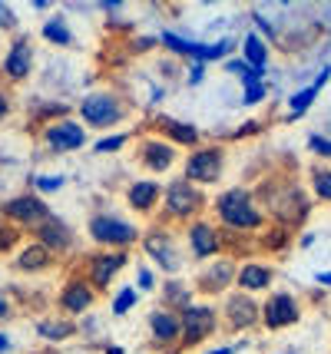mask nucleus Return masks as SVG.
I'll use <instances>...</instances> for the list:
<instances>
[{"label":"nucleus","instance_id":"f257e3e1","mask_svg":"<svg viewBox=\"0 0 331 354\" xmlns=\"http://www.w3.org/2000/svg\"><path fill=\"white\" fill-rule=\"evenodd\" d=\"M212 209H216V216L225 229L232 232H255L262 229V209H258V202L249 189H242V185H232V189H222L216 202H212Z\"/></svg>","mask_w":331,"mask_h":354},{"label":"nucleus","instance_id":"f03ea898","mask_svg":"<svg viewBox=\"0 0 331 354\" xmlns=\"http://www.w3.org/2000/svg\"><path fill=\"white\" fill-rule=\"evenodd\" d=\"M159 202H162V218H166V225H173V222L189 225V222H196V218L202 216L205 205H209V199H205L202 189H196L192 183H186L182 176L166 183L162 199Z\"/></svg>","mask_w":331,"mask_h":354},{"label":"nucleus","instance_id":"7ed1b4c3","mask_svg":"<svg viewBox=\"0 0 331 354\" xmlns=\"http://www.w3.org/2000/svg\"><path fill=\"white\" fill-rule=\"evenodd\" d=\"M79 123L93 126V129H113V126L129 120V103L113 90H93L77 103Z\"/></svg>","mask_w":331,"mask_h":354},{"label":"nucleus","instance_id":"20e7f679","mask_svg":"<svg viewBox=\"0 0 331 354\" xmlns=\"http://www.w3.org/2000/svg\"><path fill=\"white\" fill-rule=\"evenodd\" d=\"M86 235H90L100 248H110V252H129V245H136V242H140L142 229L140 225H133V222H126V218H120V216L96 212V216H90V222H86Z\"/></svg>","mask_w":331,"mask_h":354},{"label":"nucleus","instance_id":"39448f33","mask_svg":"<svg viewBox=\"0 0 331 354\" xmlns=\"http://www.w3.org/2000/svg\"><path fill=\"white\" fill-rule=\"evenodd\" d=\"M222 172H225V149L222 146H196L182 159V179L192 183L196 189L216 185L222 179Z\"/></svg>","mask_w":331,"mask_h":354},{"label":"nucleus","instance_id":"423d86ee","mask_svg":"<svg viewBox=\"0 0 331 354\" xmlns=\"http://www.w3.org/2000/svg\"><path fill=\"white\" fill-rule=\"evenodd\" d=\"M179 322H182V338H179V348L189 351L196 344L209 341L216 331H219V308L209 305V301H192L186 308L179 311Z\"/></svg>","mask_w":331,"mask_h":354},{"label":"nucleus","instance_id":"0eeeda50","mask_svg":"<svg viewBox=\"0 0 331 354\" xmlns=\"http://www.w3.org/2000/svg\"><path fill=\"white\" fill-rule=\"evenodd\" d=\"M50 216H53L50 205L37 192H20V196H10L7 202H0V218H7V225H14L20 232H33Z\"/></svg>","mask_w":331,"mask_h":354},{"label":"nucleus","instance_id":"6e6552de","mask_svg":"<svg viewBox=\"0 0 331 354\" xmlns=\"http://www.w3.org/2000/svg\"><path fill=\"white\" fill-rule=\"evenodd\" d=\"M129 265V252H110V248H100L93 255H86L83 262V272L79 275L86 278V285L93 288L96 295L110 292V285L120 278V272Z\"/></svg>","mask_w":331,"mask_h":354},{"label":"nucleus","instance_id":"1a4fd4ad","mask_svg":"<svg viewBox=\"0 0 331 354\" xmlns=\"http://www.w3.org/2000/svg\"><path fill=\"white\" fill-rule=\"evenodd\" d=\"M140 245L146 252V259H153V265H159L166 275H176L182 268V252L176 248L173 229L169 225H153V229H142Z\"/></svg>","mask_w":331,"mask_h":354},{"label":"nucleus","instance_id":"9d476101","mask_svg":"<svg viewBox=\"0 0 331 354\" xmlns=\"http://www.w3.org/2000/svg\"><path fill=\"white\" fill-rule=\"evenodd\" d=\"M44 146L50 153L64 156V153H77L86 146V126L70 120V116H60V120H50L44 126Z\"/></svg>","mask_w":331,"mask_h":354},{"label":"nucleus","instance_id":"9b49d317","mask_svg":"<svg viewBox=\"0 0 331 354\" xmlns=\"http://www.w3.org/2000/svg\"><path fill=\"white\" fill-rule=\"evenodd\" d=\"M186 245H189L192 262H212L222 252V232L216 229V222L209 218H196L186 225Z\"/></svg>","mask_w":331,"mask_h":354},{"label":"nucleus","instance_id":"f8f14e48","mask_svg":"<svg viewBox=\"0 0 331 354\" xmlns=\"http://www.w3.org/2000/svg\"><path fill=\"white\" fill-rule=\"evenodd\" d=\"M33 40L30 33H17L10 46H7V53H3V63H0V73L7 83H23V80H30L33 73Z\"/></svg>","mask_w":331,"mask_h":354},{"label":"nucleus","instance_id":"ddd939ff","mask_svg":"<svg viewBox=\"0 0 331 354\" xmlns=\"http://www.w3.org/2000/svg\"><path fill=\"white\" fill-rule=\"evenodd\" d=\"M96 298H100V295L86 285V278H83V275H70L64 281L60 295H57V308H60V315H64V318H73V322H77V318H83L86 311L93 308Z\"/></svg>","mask_w":331,"mask_h":354},{"label":"nucleus","instance_id":"4468645a","mask_svg":"<svg viewBox=\"0 0 331 354\" xmlns=\"http://www.w3.org/2000/svg\"><path fill=\"white\" fill-rule=\"evenodd\" d=\"M236 268L238 265L232 259H212V262L202 265V272L196 278V292L205 295V298H212V295H222L229 292L232 285H236Z\"/></svg>","mask_w":331,"mask_h":354},{"label":"nucleus","instance_id":"2eb2a0df","mask_svg":"<svg viewBox=\"0 0 331 354\" xmlns=\"http://www.w3.org/2000/svg\"><path fill=\"white\" fill-rule=\"evenodd\" d=\"M299 301L288 292H275L268 295L265 305H258V322L265 324L268 331H278V328H288V324L299 322Z\"/></svg>","mask_w":331,"mask_h":354},{"label":"nucleus","instance_id":"dca6fc26","mask_svg":"<svg viewBox=\"0 0 331 354\" xmlns=\"http://www.w3.org/2000/svg\"><path fill=\"white\" fill-rule=\"evenodd\" d=\"M219 318L225 322L229 331H249L258 324V305H255L252 295H242V292H232L225 298V305H222Z\"/></svg>","mask_w":331,"mask_h":354},{"label":"nucleus","instance_id":"f3484780","mask_svg":"<svg viewBox=\"0 0 331 354\" xmlns=\"http://www.w3.org/2000/svg\"><path fill=\"white\" fill-rule=\"evenodd\" d=\"M30 235H33V242H40L44 248H50L57 259H60V255H66L70 248L77 245V232L70 229L64 218H57V216H50L47 222H40Z\"/></svg>","mask_w":331,"mask_h":354},{"label":"nucleus","instance_id":"a211bd4d","mask_svg":"<svg viewBox=\"0 0 331 354\" xmlns=\"http://www.w3.org/2000/svg\"><path fill=\"white\" fill-rule=\"evenodd\" d=\"M176 159H179L176 146H173V142H166L162 136H146V139H140V162H142V169H149L153 176L169 172L176 166Z\"/></svg>","mask_w":331,"mask_h":354},{"label":"nucleus","instance_id":"6ab92c4d","mask_svg":"<svg viewBox=\"0 0 331 354\" xmlns=\"http://www.w3.org/2000/svg\"><path fill=\"white\" fill-rule=\"evenodd\" d=\"M57 265V255L50 252V248H44L40 242H23V245L14 252V268L17 272H27V275H44V272H50Z\"/></svg>","mask_w":331,"mask_h":354},{"label":"nucleus","instance_id":"aec40b11","mask_svg":"<svg viewBox=\"0 0 331 354\" xmlns=\"http://www.w3.org/2000/svg\"><path fill=\"white\" fill-rule=\"evenodd\" d=\"M146 324H149V338L156 341L159 348L179 344V338H182V322H179V311L156 308V311H149Z\"/></svg>","mask_w":331,"mask_h":354},{"label":"nucleus","instance_id":"412c9836","mask_svg":"<svg viewBox=\"0 0 331 354\" xmlns=\"http://www.w3.org/2000/svg\"><path fill=\"white\" fill-rule=\"evenodd\" d=\"M159 199H162V185L156 179H133L126 185V205L136 216H153Z\"/></svg>","mask_w":331,"mask_h":354},{"label":"nucleus","instance_id":"4be33fe9","mask_svg":"<svg viewBox=\"0 0 331 354\" xmlns=\"http://www.w3.org/2000/svg\"><path fill=\"white\" fill-rule=\"evenodd\" d=\"M275 272L262 262H245L236 268V292L242 295H255V292H268Z\"/></svg>","mask_w":331,"mask_h":354},{"label":"nucleus","instance_id":"5701e85b","mask_svg":"<svg viewBox=\"0 0 331 354\" xmlns=\"http://www.w3.org/2000/svg\"><path fill=\"white\" fill-rule=\"evenodd\" d=\"M33 328H37V338H44L47 344H64V341L77 338V331H79V324L73 318H64V315H47Z\"/></svg>","mask_w":331,"mask_h":354},{"label":"nucleus","instance_id":"b1692460","mask_svg":"<svg viewBox=\"0 0 331 354\" xmlns=\"http://www.w3.org/2000/svg\"><path fill=\"white\" fill-rule=\"evenodd\" d=\"M156 126L166 133V142H173L176 149H179V146H186V149H196V146H199V129L192 123L169 120V116H156Z\"/></svg>","mask_w":331,"mask_h":354},{"label":"nucleus","instance_id":"393cba45","mask_svg":"<svg viewBox=\"0 0 331 354\" xmlns=\"http://www.w3.org/2000/svg\"><path fill=\"white\" fill-rule=\"evenodd\" d=\"M328 80H331V66H325V70H321V77H318L312 86H305V90H299V93H292V96H288V113H292V120L301 116V113H308V106L315 103V96L321 93V86H325Z\"/></svg>","mask_w":331,"mask_h":354},{"label":"nucleus","instance_id":"a878e982","mask_svg":"<svg viewBox=\"0 0 331 354\" xmlns=\"http://www.w3.org/2000/svg\"><path fill=\"white\" fill-rule=\"evenodd\" d=\"M156 44L162 46V50H169L173 57H182V60H199V50H202L199 40H186V37H179V33H173V30H162L156 37Z\"/></svg>","mask_w":331,"mask_h":354},{"label":"nucleus","instance_id":"bb28decb","mask_svg":"<svg viewBox=\"0 0 331 354\" xmlns=\"http://www.w3.org/2000/svg\"><path fill=\"white\" fill-rule=\"evenodd\" d=\"M242 60L249 63L252 70L265 73V66H268V46H265V40H262L258 33H245V40H242Z\"/></svg>","mask_w":331,"mask_h":354},{"label":"nucleus","instance_id":"cd10ccee","mask_svg":"<svg viewBox=\"0 0 331 354\" xmlns=\"http://www.w3.org/2000/svg\"><path fill=\"white\" fill-rule=\"evenodd\" d=\"M186 305H192V288L186 281H166L162 285V305L159 308H169V311H182Z\"/></svg>","mask_w":331,"mask_h":354},{"label":"nucleus","instance_id":"c85d7f7f","mask_svg":"<svg viewBox=\"0 0 331 354\" xmlns=\"http://www.w3.org/2000/svg\"><path fill=\"white\" fill-rule=\"evenodd\" d=\"M44 40L53 46H73L77 44V37L70 30V24H66V17H50L47 24H44Z\"/></svg>","mask_w":331,"mask_h":354},{"label":"nucleus","instance_id":"c756f323","mask_svg":"<svg viewBox=\"0 0 331 354\" xmlns=\"http://www.w3.org/2000/svg\"><path fill=\"white\" fill-rule=\"evenodd\" d=\"M140 305V292L133 288V285H123L120 292L113 295V301H110V311L116 315V318H123V315H129V311Z\"/></svg>","mask_w":331,"mask_h":354},{"label":"nucleus","instance_id":"7c9ffc66","mask_svg":"<svg viewBox=\"0 0 331 354\" xmlns=\"http://www.w3.org/2000/svg\"><path fill=\"white\" fill-rule=\"evenodd\" d=\"M30 185L37 189V196L44 199L47 192H60L66 185V176H60V172H40V176H30Z\"/></svg>","mask_w":331,"mask_h":354},{"label":"nucleus","instance_id":"2f4dec72","mask_svg":"<svg viewBox=\"0 0 331 354\" xmlns=\"http://www.w3.org/2000/svg\"><path fill=\"white\" fill-rule=\"evenodd\" d=\"M225 70H229V73H236V77L242 80V90H245V86H252V83H262V77H265V73L252 70L245 60H225Z\"/></svg>","mask_w":331,"mask_h":354},{"label":"nucleus","instance_id":"473e14b6","mask_svg":"<svg viewBox=\"0 0 331 354\" xmlns=\"http://www.w3.org/2000/svg\"><path fill=\"white\" fill-rule=\"evenodd\" d=\"M20 245H23V232L14 229V225H7V222H0V255L17 252Z\"/></svg>","mask_w":331,"mask_h":354},{"label":"nucleus","instance_id":"72a5a7b5","mask_svg":"<svg viewBox=\"0 0 331 354\" xmlns=\"http://www.w3.org/2000/svg\"><path fill=\"white\" fill-rule=\"evenodd\" d=\"M129 142V133H116V136H103L100 142L93 146L96 156H110V153H120V149H126Z\"/></svg>","mask_w":331,"mask_h":354},{"label":"nucleus","instance_id":"f704fd0d","mask_svg":"<svg viewBox=\"0 0 331 354\" xmlns=\"http://www.w3.org/2000/svg\"><path fill=\"white\" fill-rule=\"evenodd\" d=\"M312 185L325 202H331V169H315L312 172Z\"/></svg>","mask_w":331,"mask_h":354},{"label":"nucleus","instance_id":"c9c22d12","mask_svg":"<svg viewBox=\"0 0 331 354\" xmlns=\"http://www.w3.org/2000/svg\"><path fill=\"white\" fill-rule=\"evenodd\" d=\"M265 93H268L265 83H252V86H245V90H242V103H245V106H255V103H262V100H265Z\"/></svg>","mask_w":331,"mask_h":354},{"label":"nucleus","instance_id":"e433bc0d","mask_svg":"<svg viewBox=\"0 0 331 354\" xmlns=\"http://www.w3.org/2000/svg\"><path fill=\"white\" fill-rule=\"evenodd\" d=\"M136 281H140V285H136V292H153V288H156V281H153V272H149V268H136Z\"/></svg>","mask_w":331,"mask_h":354},{"label":"nucleus","instance_id":"4c0bfd02","mask_svg":"<svg viewBox=\"0 0 331 354\" xmlns=\"http://www.w3.org/2000/svg\"><path fill=\"white\" fill-rule=\"evenodd\" d=\"M308 149H312V153H318V156H328V159H331V139L328 136H312V139H308Z\"/></svg>","mask_w":331,"mask_h":354},{"label":"nucleus","instance_id":"58836bf2","mask_svg":"<svg viewBox=\"0 0 331 354\" xmlns=\"http://www.w3.org/2000/svg\"><path fill=\"white\" fill-rule=\"evenodd\" d=\"M186 73H189V86H199V83H202L205 80V63H199V60H189V70H186Z\"/></svg>","mask_w":331,"mask_h":354},{"label":"nucleus","instance_id":"ea45409f","mask_svg":"<svg viewBox=\"0 0 331 354\" xmlns=\"http://www.w3.org/2000/svg\"><path fill=\"white\" fill-rule=\"evenodd\" d=\"M14 27H17L14 10H10L7 3H0V30H14Z\"/></svg>","mask_w":331,"mask_h":354},{"label":"nucleus","instance_id":"a19ab883","mask_svg":"<svg viewBox=\"0 0 331 354\" xmlns=\"http://www.w3.org/2000/svg\"><path fill=\"white\" fill-rule=\"evenodd\" d=\"M10 109H14V103H10V93L0 86V120H7V116H10Z\"/></svg>","mask_w":331,"mask_h":354},{"label":"nucleus","instance_id":"79ce46f5","mask_svg":"<svg viewBox=\"0 0 331 354\" xmlns=\"http://www.w3.org/2000/svg\"><path fill=\"white\" fill-rule=\"evenodd\" d=\"M255 27H258L262 33H268V37H275V24H272V20H265V17L255 14Z\"/></svg>","mask_w":331,"mask_h":354},{"label":"nucleus","instance_id":"37998d69","mask_svg":"<svg viewBox=\"0 0 331 354\" xmlns=\"http://www.w3.org/2000/svg\"><path fill=\"white\" fill-rule=\"evenodd\" d=\"M153 44H156V37H142V40H136V53H146V50H153Z\"/></svg>","mask_w":331,"mask_h":354},{"label":"nucleus","instance_id":"c03bdc74","mask_svg":"<svg viewBox=\"0 0 331 354\" xmlns=\"http://www.w3.org/2000/svg\"><path fill=\"white\" fill-rule=\"evenodd\" d=\"M3 318H10V305H7V298L0 295V322H3Z\"/></svg>","mask_w":331,"mask_h":354},{"label":"nucleus","instance_id":"a18cd8bd","mask_svg":"<svg viewBox=\"0 0 331 354\" xmlns=\"http://www.w3.org/2000/svg\"><path fill=\"white\" fill-rule=\"evenodd\" d=\"M3 351H10V335H3V331H0V354Z\"/></svg>","mask_w":331,"mask_h":354},{"label":"nucleus","instance_id":"49530a36","mask_svg":"<svg viewBox=\"0 0 331 354\" xmlns=\"http://www.w3.org/2000/svg\"><path fill=\"white\" fill-rule=\"evenodd\" d=\"M318 285H331V272H318Z\"/></svg>","mask_w":331,"mask_h":354},{"label":"nucleus","instance_id":"de8ad7c7","mask_svg":"<svg viewBox=\"0 0 331 354\" xmlns=\"http://www.w3.org/2000/svg\"><path fill=\"white\" fill-rule=\"evenodd\" d=\"M205 354H236V348H212V351H205Z\"/></svg>","mask_w":331,"mask_h":354},{"label":"nucleus","instance_id":"09e8293b","mask_svg":"<svg viewBox=\"0 0 331 354\" xmlns=\"http://www.w3.org/2000/svg\"><path fill=\"white\" fill-rule=\"evenodd\" d=\"M288 354H295V351H288Z\"/></svg>","mask_w":331,"mask_h":354},{"label":"nucleus","instance_id":"8fccbe9b","mask_svg":"<svg viewBox=\"0 0 331 354\" xmlns=\"http://www.w3.org/2000/svg\"><path fill=\"white\" fill-rule=\"evenodd\" d=\"M0 222H3V218H0Z\"/></svg>","mask_w":331,"mask_h":354}]
</instances>
